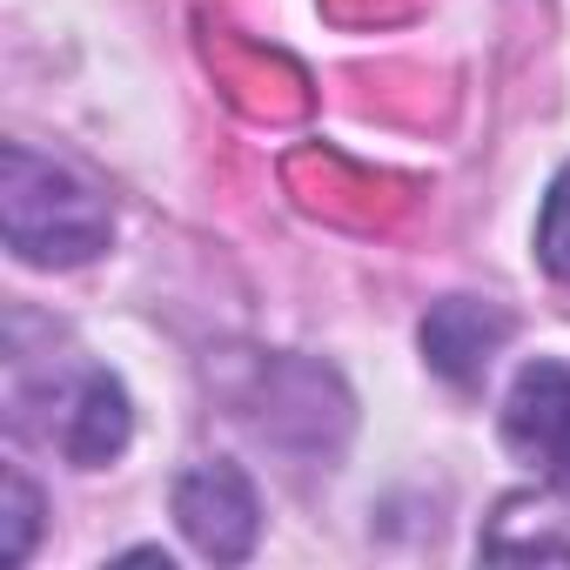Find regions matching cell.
<instances>
[{
    "mask_svg": "<svg viewBox=\"0 0 570 570\" xmlns=\"http://www.w3.org/2000/svg\"><path fill=\"white\" fill-rule=\"evenodd\" d=\"M0 228H8V248L35 268H75L95 262L115 235L108 202L68 175L61 161H41L35 148L8 141L0 148Z\"/></svg>",
    "mask_w": 570,
    "mask_h": 570,
    "instance_id": "6da1fadb",
    "label": "cell"
},
{
    "mask_svg": "<svg viewBox=\"0 0 570 570\" xmlns=\"http://www.w3.org/2000/svg\"><path fill=\"white\" fill-rule=\"evenodd\" d=\"M175 523L208 563H242L262 537V503L235 463H195L175 483Z\"/></svg>",
    "mask_w": 570,
    "mask_h": 570,
    "instance_id": "7a4b0ae2",
    "label": "cell"
},
{
    "mask_svg": "<svg viewBox=\"0 0 570 570\" xmlns=\"http://www.w3.org/2000/svg\"><path fill=\"white\" fill-rule=\"evenodd\" d=\"M503 443L550 483L570 490V370L563 363H523L503 403Z\"/></svg>",
    "mask_w": 570,
    "mask_h": 570,
    "instance_id": "3957f363",
    "label": "cell"
},
{
    "mask_svg": "<svg viewBox=\"0 0 570 570\" xmlns=\"http://www.w3.org/2000/svg\"><path fill=\"white\" fill-rule=\"evenodd\" d=\"M55 423H48V436L61 443V456L68 463H81V470H95V463H115L121 450H128V436H135V410H128V390L108 376V370H75V383L55 396Z\"/></svg>",
    "mask_w": 570,
    "mask_h": 570,
    "instance_id": "277c9868",
    "label": "cell"
},
{
    "mask_svg": "<svg viewBox=\"0 0 570 570\" xmlns=\"http://www.w3.org/2000/svg\"><path fill=\"white\" fill-rule=\"evenodd\" d=\"M510 343V316L497 303H476V296H450L423 316V356L436 376L450 383H483L490 356Z\"/></svg>",
    "mask_w": 570,
    "mask_h": 570,
    "instance_id": "5b68a950",
    "label": "cell"
},
{
    "mask_svg": "<svg viewBox=\"0 0 570 570\" xmlns=\"http://www.w3.org/2000/svg\"><path fill=\"white\" fill-rule=\"evenodd\" d=\"M537 262H543L557 282H570V161H563V175H557L550 195H543V215H537Z\"/></svg>",
    "mask_w": 570,
    "mask_h": 570,
    "instance_id": "8992f818",
    "label": "cell"
},
{
    "mask_svg": "<svg viewBox=\"0 0 570 570\" xmlns=\"http://www.w3.org/2000/svg\"><path fill=\"white\" fill-rule=\"evenodd\" d=\"M35 530H41V497L21 470H8V563H28Z\"/></svg>",
    "mask_w": 570,
    "mask_h": 570,
    "instance_id": "52a82bcc",
    "label": "cell"
}]
</instances>
